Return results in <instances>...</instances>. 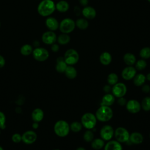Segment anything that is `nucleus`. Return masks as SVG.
Wrapping results in <instances>:
<instances>
[{"mask_svg":"<svg viewBox=\"0 0 150 150\" xmlns=\"http://www.w3.org/2000/svg\"><path fill=\"white\" fill-rule=\"evenodd\" d=\"M55 10V4L52 0H42L38 6V12L42 16H48Z\"/></svg>","mask_w":150,"mask_h":150,"instance_id":"f257e3e1","label":"nucleus"},{"mask_svg":"<svg viewBox=\"0 0 150 150\" xmlns=\"http://www.w3.org/2000/svg\"><path fill=\"white\" fill-rule=\"evenodd\" d=\"M97 120L101 122H107L113 116V111L110 107L101 105L96 111L95 114Z\"/></svg>","mask_w":150,"mask_h":150,"instance_id":"f03ea898","label":"nucleus"},{"mask_svg":"<svg viewBox=\"0 0 150 150\" xmlns=\"http://www.w3.org/2000/svg\"><path fill=\"white\" fill-rule=\"evenodd\" d=\"M54 132L59 137H66L70 132V125L64 120H59L54 125Z\"/></svg>","mask_w":150,"mask_h":150,"instance_id":"7ed1b4c3","label":"nucleus"},{"mask_svg":"<svg viewBox=\"0 0 150 150\" xmlns=\"http://www.w3.org/2000/svg\"><path fill=\"white\" fill-rule=\"evenodd\" d=\"M97 118L94 114L91 112L84 114L81 118L82 125L87 129H94L97 124Z\"/></svg>","mask_w":150,"mask_h":150,"instance_id":"20e7f679","label":"nucleus"},{"mask_svg":"<svg viewBox=\"0 0 150 150\" xmlns=\"http://www.w3.org/2000/svg\"><path fill=\"white\" fill-rule=\"evenodd\" d=\"M76 28L75 21L70 18L63 19L60 23L59 28L63 33L69 34L72 32Z\"/></svg>","mask_w":150,"mask_h":150,"instance_id":"39448f33","label":"nucleus"},{"mask_svg":"<svg viewBox=\"0 0 150 150\" xmlns=\"http://www.w3.org/2000/svg\"><path fill=\"white\" fill-rule=\"evenodd\" d=\"M63 57L67 65L73 66L78 62L79 54L75 49H69L66 51Z\"/></svg>","mask_w":150,"mask_h":150,"instance_id":"423d86ee","label":"nucleus"},{"mask_svg":"<svg viewBox=\"0 0 150 150\" xmlns=\"http://www.w3.org/2000/svg\"><path fill=\"white\" fill-rule=\"evenodd\" d=\"M129 133L128 131L122 127H118L114 131V137L115 140L120 143L128 142L129 138Z\"/></svg>","mask_w":150,"mask_h":150,"instance_id":"0eeeda50","label":"nucleus"},{"mask_svg":"<svg viewBox=\"0 0 150 150\" xmlns=\"http://www.w3.org/2000/svg\"><path fill=\"white\" fill-rule=\"evenodd\" d=\"M33 58L38 62H44L49 57V53L43 47H36L32 52Z\"/></svg>","mask_w":150,"mask_h":150,"instance_id":"6e6552de","label":"nucleus"},{"mask_svg":"<svg viewBox=\"0 0 150 150\" xmlns=\"http://www.w3.org/2000/svg\"><path fill=\"white\" fill-rule=\"evenodd\" d=\"M111 91L114 97L120 98L124 97L127 91V88L124 83L118 82L112 86L111 88Z\"/></svg>","mask_w":150,"mask_h":150,"instance_id":"1a4fd4ad","label":"nucleus"},{"mask_svg":"<svg viewBox=\"0 0 150 150\" xmlns=\"http://www.w3.org/2000/svg\"><path fill=\"white\" fill-rule=\"evenodd\" d=\"M100 137L104 141H108L112 139L114 135V129L110 125H104L100 129Z\"/></svg>","mask_w":150,"mask_h":150,"instance_id":"9d476101","label":"nucleus"},{"mask_svg":"<svg viewBox=\"0 0 150 150\" xmlns=\"http://www.w3.org/2000/svg\"><path fill=\"white\" fill-rule=\"evenodd\" d=\"M38 138L36 133L33 130H28L22 135V141L27 145H31L36 142Z\"/></svg>","mask_w":150,"mask_h":150,"instance_id":"9b49d317","label":"nucleus"},{"mask_svg":"<svg viewBox=\"0 0 150 150\" xmlns=\"http://www.w3.org/2000/svg\"><path fill=\"white\" fill-rule=\"evenodd\" d=\"M127 110L132 114H136L138 112L141 108V104L136 100L131 99L128 101L126 103Z\"/></svg>","mask_w":150,"mask_h":150,"instance_id":"f8f14e48","label":"nucleus"},{"mask_svg":"<svg viewBox=\"0 0 150 150\" xmlns=\"http://www.w3.org/2000/svg\"><path fill=\"white\" fill-rule=\"evenodd\" d=\"M137 74V70L132 66H128L125 67L122 72L121 76L125 80H130L132 79Z\"/></svg>","mask_w":150,"mask_h":150,"instance_id":"ddd939ff","label":"nucleus"},{"mask_svg":"<svg viewBox=\"0 0 150 150\" xmlns=\"http://www.w3.org/2000/svg\"><path fill=\"white\" fill-rule=\"evenodd\" d=\"M42 40L46 45H52L57 40V36L53 31H46L42 35Z\"/></svg>","mask_w":150,"mask_h":150,"instance_id":"4468645a","label":"nucleus"},{"mask_svg":"<svg viewBox=\"0 0 150 150\" xmlns=\"http://www.w3.org/2000/svg\"><path fill=\"white\" fill-rule=\"evenodd\" d=\"M81 13L86 19H93L96 16L97 14L96 9L90 6H84L81 11Z\"/></svg>","mask_w":150,"mask_h":150,"instance_id":"2eb2a0df","label":"nucleus"},{"mask_svg":"<svg viewBox=\"0 0 150 150\" xmlns=\"http://www.w3.org/2000/svg\"><path fill=\"white\" fill-rule=\"evenodd\" d=\"M104 150H122V146L117 141L110 140L105 144Z\"/></svg>","mask_w":150,"mask_h":150,"instance_id":"dca6fc26","label":"nucleus"},{"mask_svg":"<svg viewBox=\"0 0 150 150\" xmlns=\"http://www.w3.org/2000/svg\"><path fill=\"white\" fill-rule=\"evenodd\" d=\"M45 24L48 29L51 31L56 30L59 26V23L57 20L53 17L47 18L45 21Z\"/></svg>","mask_w":150,"mask_h":150,"instance_id":"f3484780","label":"nucleus"},{"mask_svg":"<svg viewBox=\"0 0 150 150\" xmlns=\"http://www.w3.org/2000/svg\"><path fill=\"white\" fill-rule=\"evenodd\" d=\"M144 137L140 132H134L129 134V138L128 141L131 143L135 145H138L143 142Z\"/></svg>","mask_w":150,"mask_h":150,"instance_id":"a211bd4d","label":"nucleus"},{"mask_svg":"<svg viewBox=\"0 0 150 150\" xmlns=\"http://www.w3.org/2000/svg\"><path fill=\"white\" fill-rule=\"evenodd\" d=\"M31 117L33 122H39L43 119L44 112L41 108H36L32 111Z\"/></svg>","mask_w":150,"mask_h":150,"instance_id":"6ab92c4d","label":"nucleus"},{"mask_svg":"<svg viewBox=\"0 0 150 150\" xmlns=\"http://www.w3.org/2000/svg\"><path fill=\"white\" fill-rule=\"evenodd\" d=\"M67 64L64 61V57L60 56L57 58L56 59V70L58 73H64Z\"/></svg>","mask_w":150,"mask_h":150,"instance_id":"aec40b11","label":"nucleus"},{"mask_svg":"<svg viewBox=\"0 0 150 150\" xmlns=\"http://www.w3.org/2000/svg\"><path fill=\"white\" fill-rule=\"evenodd\" d=\"M115 101V97L112 94L106 93L102 97L101 105H105L110 107L112 105Z\"/></svg>","mask_w":150,"mask_h":150,"instance_id":"412c9836","label":"nucleus"},{"mask_svg":"<svg viewBox=\"0 0 150 150\" xmlns=\"http://www.w3.org/2000/svg\"><path fill=\"white\" fill-rule=\"evenodd\" d=\"M99 60L103 65L107 66L111 63L112 61V56L109 52H104L100 55Z\"/></svg>","mask_w":150,"mask_h":150,"instance_id":"4be33fe9","label":"nucleus"},{"mask_svg":"<svg viewBox=\"0 0 150 150\" xmlns=\"http://www.w3.org/2000/svg\"><path fill=\"white\" fill-rule=\"evenodd\" d=\"M56 9L60 12H66L69 9V3L64 0H60L55 4Z\"/></svg>","mask_w":150,"mask_h":150,"instance_id":"5701e85b","label":"nucleus"},{"mask_svg":"<svg viewBox=\"0 0 150 150\" xmlns=\"http://www.w3.org/2000/svg\"><path fill=\"white\" fill-rule=\"evenodd\" d=\"M123 60L127 66H132L136 62L135 55L131 53H127L123 56Z\"/></svg>","mask_w":150,"mask_h":150,"instance_id":"b1692460","label":"nucleus"},{"mask_svg":"<svg viewBox=\"0 0 150 150\" xmlns=\"http://www.w3.org/2000/svg\"><path fill=\"white\" fill-rule=\"evenodd\" d=\"M146 81V77L142 73L136 74L135 77L133 78V83L135 86L137 87L142 86Z\"/></svg>","mask_w":150,"mask_h":150,"instance_id":"393cba45","label":"nucleus"},{"mask_svg":"<svg viewBox=\"0 0 150 150\" xmlns=\"http://www.w3.org/2000/svg\"><path fill=\"white\" fill-rule=\"evenodd\" d=\"M64 74L69 79H74L76 77L77 74V71L76 69L73 66H67Z\"/></svg>","mask_w":150,"mask_h":150,"instance_id":"a878e982","label":"nucleus"},{"mask_svg":"<svg viewBox=\"0 0 150 150\" xmlns=\"http://www.w3.org/2000/svg\"><path fill=\"white\" fill-rule=\"evenodd\" d=\"M76 27L80 30H86L88 27V22L84 18H80L75 21Z\"/></svg>","mask_w":150,"mask_h":150,"instance_id":"bb28decb","label":"nucleus"},{"mask_svg":"<svg viewBox=\"0 0 150 150\" xmlns=\"http://www.w3.org/2000/svg\"><path fill=\"white\" fill-rule=\"evenodd\" d=\"M91 147L96 150H99L104 148L105 145L104 141L102 138H96L93 139V140L91 141Z\"/></svg>","mask_w":150,"mask_h":150,"instance_id":"cd10ccee","label":"nucleus"},{"mask_svg":"<svg viewBox=\"0 0 150 150\" xmlns=\"http://www.w3.org/2000/svg\"><path fill=\"white\" fill-rule=\"evenodd\" d=\"M57 41L59 44L62 45H64L69 43L70 41V37L69 34L62 33L57 37Z\"/></svg>","mask_w":150,"mask_h":150,"instance_id":"c85d7f7f","label":"nucleus"},{"mask_svg":"<svg viewBox=\"0 0 150 150\" xmlns=\"http://www.w3.org/2000/svg\"><path fill=\"white\" fill-rule=\"evenodd\" d=\"M33 48L30 45L25 44L21 48V53L23 56H29L32 53Z\"/></svg>","mask_w":150,"mask_h":150,"instance_id":"c756f323","label":"nucleus"},{"mask_svg":"<svg viewBox=\"0 0 150 150\" xmlns=\"http://www.w3.org/2000/svg\"><path fill=\"white\" fill-rule=\"evenodd\" d=\"M107 83L110 86H114L118 81V77L116 73H111L107 76Z\"/></svg>","mask_w":150,"mask_h":150,"instance_id":"7c9ffc66","label":"nucleus"},{"mask_svg":"<svg viewBox=\"0 0 150 150\" xmlns=\"http://www.w3.org/2000/svg\"><path fill=\"white\" fill-rule=\"evenodd\" d=\"M139 56L143 59H147L150 58V47H144L139 51Z\"/></svg>","mask_w":150,"mask_h":150,"instance_id":"2f4dec72","label":"nucleus"},{"mask_svg":"<svg viewBox=\"0 0 150 150\" xmlns=\"http://www.w3.org/2000/svg\"><path fill=\"white\" fill-rule=\"evenodd\" d=\"M141 108L145 111H150V97H146L141 101Z\"/></svg>","mask_w":150,"mask_h":150,"instance_id":"473e14b6","label":"nucleus"},{"mask_svg":"<svg viewBox=\"0 0 150 150\" xmlns=\"http://www.w3.org/2000/svg\"><path fill=\"white\" fill-rule=\"evenodd\" d=\"M82 124L78 121H74L70 125V129L74 132H78L82 129Z\"/></svg>","mask_w":150,"mask_h":150,"instance_id":"72a5a7b5","label":"nucleus"},{"mask_svg":"<svg viewBox=\"0 0 150 150\" xmlns=\"http://www.w3.org/2000/svg\"><path fill=\"white\" fill-rule=\"evenodd\" d=\"M135 64V68L136 69V70H142L145 69L147 65L146 61L145 60V59H141L136 61Z\"/></svg>","mask_w":150,"mask_h":150,"instance_id":"f704fd0d","label":"nucleus"},{"mask_svg":"<svg viewBox=\"0 0 150 150\" xmlns=\"http://www.w3.org/2000/svg\"><path fill=\"white\" fill-rule=\"evenodd\" d=\"M83 139L86 142H90L94 139V134L90 129L87 130L83 135Z\"/></svg>","mask_w":150,"mask_h":150,"instance_id":"c9c22d12","label":"nucleus"},{"mask_svg":"<svg viewBox=\"0 0 150 150\" xmlns=\"http://www.w3.org/2000/svg\"><path fill=\"white\" fill-rule=\"evenodd\" d=\"M6 116L5 114L0 111V129H4L6 127Z\"/></svg>","mask_w":150,"mask_h":150,"instance_id":"e433bc0d","label":"nucleus"},{"mask_svg":"<svg viewBox=\"0 0 150 150\" xmlns=\"http://www.w3.org/2000/svg\"><path fill=\"white\" fill-rule=\"evenodd\" d=\"M13 142L18 144L22 141V135L19 133H15L12 135L11 137Z\"/></svg>","mask_w":150,"mask_h":150,"instance_id":"4c0bfd02","label":"nucleus"},{"mask_svg":"<svg viewBox=\"0 0 150 150\" xmlns=\"http://www.w3.org/2000/svg\"><path fill=\"white\" fill-rule=\"evenodd\" d=\"M127 100L125 98H124L123 97H120L118 98V100L117 101V103L118 104L121 105V106H124L125 105H126V103H127Z\"/></svg>","mask_w":150,"mask_h":150,"instance_id":"58836bf2","label":"nucleus"},{"mask_svg":"<svg viewBox=\"0 0 150 150\" xmlns=\"http://www.w3.org/2000/svg\"><path fill=\"white\" fill-rule=\"evenodd\" d=\"M51 50L53 52H57L59 50V46L56 43H53L52 45Z\"/></svg>","mask_w":150,"mask_h":150,"instance_id":"ea45409f","label":"nucleus"},{"mask_svg":"<svg viewBox=\"0 0 150 150\" xmlns=\"http://www.w3.org/2000/svg\"><path fill=\"white\" fill-rule=\"evenodd\" d=\"M142 90L143 92L145 93H148L149 92H150V86L148 84L142 86Z\"/></svg>","mask_w":150,"mask_h":150,"instance_id":"a19ab883","label":"nucleus"},{"mask_svg":"<svg viewBox=\"0 0 150 150\" xmlns=\"http://www.w3.org/2000/svg\"><path fill=\"white\" fill-rule=\"evenodd\" d=\"M103 90L105 93H110V91L111 90V88L110 85L108 84V85H105L103 87Z\"/></svg>","mask_w":150,"mask_h":150,"instance_id":"79ce46f5","label":"nucleus"},{"mask_svg":"<svg viewBox=\"0 0 150 150\" xmlns=\"http://www.w3.org/2000/svg\"><path fill=\"white\" fill-rule=\"evenodd\" d=\"M5 64V59L2 56L0 55V68H2Z\"/></svg>","mask_w":150,"mask_h":150,"instance_id":"37998d69","label":"nucleus"},{"mask_svg":"<svg viewBox=\"0 0 150 150\" xmlns=\"http://www.w3.org/2000/svg\"><path fill=\"white\" fill-rule=\"evenodd\" d=\"M74 12L76 16H79V15H80V13L81 12V11L80 8L79 6H76L74 8Z\"/></svg>","mask_w":150,"mask_h":150,"instance_id":"c03bdc74","label":"nucleus"},{"mask_svg":"<svg viewBox=\"0 0 150 150\" xmlns=\"http://www.w3.org/2000/svg\"><path fill=\"white\" fill-rule=\"evenodd\" d=\"M79 2L80 4L84 7L87 6L88 4V0H79Z\"/></svg>","mask_w":150,"mask_h":150,"instance_id":"a18cd8bd","label":"nucleus"},{"mask_svg":"<svg viewBox=\"0 0 150 150\" xmlns=\"http://www.w3.org/2000/svg\"><path fill=\"white\" fill-rule=\"evenodd\" d=\"M32 127L34 129H36L38 128L39 127V122H33V123L32 124Z\"/></svg>","mask_w":150,"mask_h":150,"instance_id":"49530a36","label":"nucleus"},{"mask_svg":"<svg viewBox=\"0 0 150 150\" xmlns=\"http://www.w3.org/2000/svg\"><path fill=\"white\" fill-rule=\"evenodd\" d=\"M145 77H146V80H147L148 81H150V73H148L146 74V76H145Z\"/></svg>","mask_w":150,"mask_h":150,"instance_id":"de8ad7c7","label":"nucleus"},{"mask_svg":"<svg viewBox=\"0 0 150 150\" xmlns=\"http://www.w3.org/2000/svg\"><path fill=\"white\" fill-rule=\"evenodd\" d=\"M76 150H86V149L83 147H79Z\"/></svg>","mask_w":150,"mask_h":150,"instance_id":"09e8293b","label":"nucleus"},{"mask_svg":"<svg viewBox=\"0 0 150 150\" xmlns=\"http://www.w3.org/2000/svg\"><path fill=\"white\" fill-rule=\"evenodd\" d=\"M0 150H4V148H3L1 146H0Z\"/></svg>","mask_w":150,"mask_h":150,"instance_id":"8fccbe9b","label":"nucleus"},{"mask_svg":"<svg viewBox=\"0 0 150 150\" xmlns=\"http://www.w3.org/2000/svg\"><path fill=\"white\" fill-rule=\"evenodd\" d=\"M53 150H60V149H53Z\"/></svg>","mask_w":150,"mask_h":150,"instance_id":"3c124183","label":"nucleus"},{"mask_svg":"<svg viewBox=\"0 0 150 150\" xmlns=\"http://www.w3.org/2000/svg\"><path fill=\"white\" fill-rule=\"evenodd\" d=\"M147 1H148L149 2H150V0H147Z\"/></svg>","mask_w":150,"mask_h":150,"instance_id":"603ef678","label":"nucleus"},{"mask_svg":"<svg viewBox=\"0 0 150 150\" xmlns=\"http://www.w3.org/2000/svg\"><path fill=\"white\" fill-rule=\"evenodd\" d=\"M0 134H1V129H0Z\"/></svg>","mask_w":150,"mask_h":150,"instance_id":"864d4df0","label":"nucleus"},{"mask_svg":"<svg viewBox=\"0 0 150 150\" xmlns=\"http://www.w3.org/2000/svg\"><path fill=\"white\" fill-rule=\"evenodd\" d=\"M0 26H1V22H0Z\"/></svg>","mask_w":150,"mask_h":150,"instance_id":"5fc2aeb1","label":"nucleus"},{"mask_svg":"<svg viewBox=\"0 0 150 150\" xmlns=\"http://www.w3.org/2000/svg\"><path fill=\"white\" fill-rule=\"evenodd\" d=\"M149 137H150V134H149Z\"/></svg>","mask_w":150,"mask_h":150,"instance_id":"6e6d98bb","label":"nucleus"},{"mask_svg":"<svg viewBox=\"0 0 150 150\" xmlns=\"http://www.w3.org/2000/svg\"><path fill=\"white\" fill-rule=\"evenodd\" d=\"M149 93H150V92H149Z\"/></svg>","mask_w":150,"mask_h":150,"instance_id":"4d7b16f0","label":"nucleus"}]
</instances>
